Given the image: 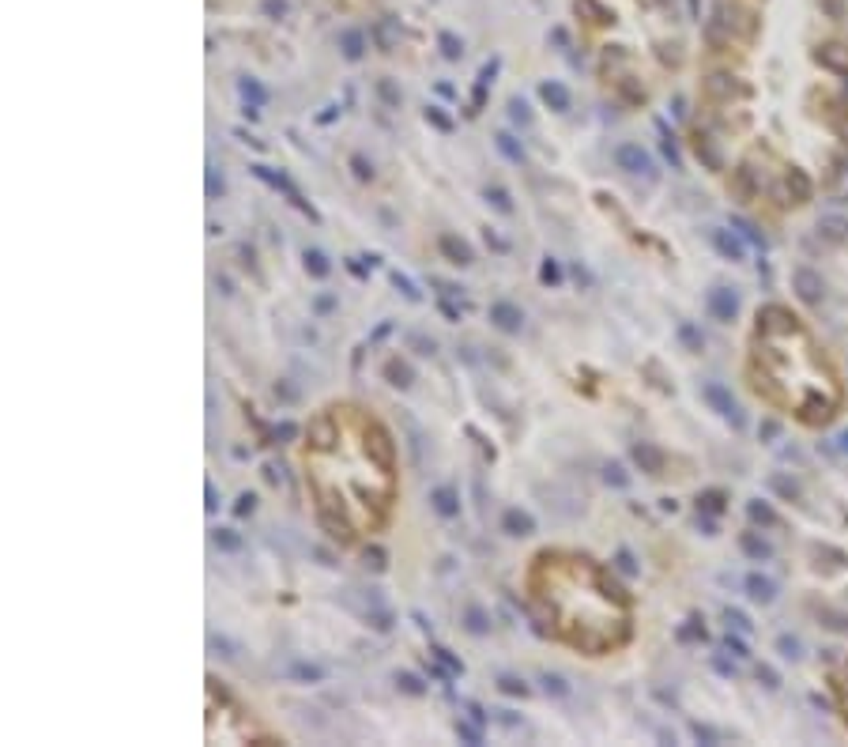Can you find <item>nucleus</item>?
Here are the masks:
<instances>
[{"label":"nucleus","instance_id":"2f4dec72","mask_svg":"<svg viewBox=\"0 0 848 747\" xmlns=\"http://www.w3.org/2000/svg\"><path fill=\"white\" fill-rule=\"evenodd\" d=\"M241 98H246L249 106H264V98H268V95H264V87L257 80H241Z\"/></svg>","mask_w":848,"mask_h":747},{"label":"nucleus","instance_id":"cd10ccee","mask_svg":"<svg viewBox=\"0 0 848 747\" xmlns=\"http://www.w3.org/2000/svg\"><path fill=\"white\" fill-rule=\"evenodd\" d=\"M724 498H728L724 491H705V494H698V510H705V513H720V510H724Z\"/></svg>","mask_w":848,"mask_h":747},{"label":"nucleus","instance_id":"9b49d317","mask_svg":"<svg viewBox=\"0 0 848 747\" xmlns=\"http://www.w3.org/2000/svg\"><path fill=\"white\" fill-rule=\"evenodd\" d=\"M818 57V64L822 68H830V72H837V76H848V49L841 46V42H825V46L814 53Z\"/></svg>","mask_w":848,"mask_h":747},{"label":"nucleus","instance_id":"bf43d9fd","mask_svg":"<svg viewBox=\"0 0 848 747\" xmlns=\"http://www.w3.org/2000/svg\"><path fill=\"white\" fill-rule=\"evenodd\" d=\"M215 193H223V178H215V170L207 174V196H215Z\"/></svg>","mask_w":848,"mask_h":747},{"label":"nucleus","instance_id":"0e129e2a","mask_svg":"<svg viewBox=\"0 0 848 747\" xmlns=\"http://www.w3.org/2000/svg\"><path fill=\"white\" fill-rule=\"evenodd\" d=\"M619 570H634V558L626 555V551H619Z\"/></svg>","mask_w":848,"mask_h":747},{"label":"nucleus","instance_id":"f3484780","mask_svg":"<svg viewBox=\"0 0 848 747\" xmlns=\"http://www.w3.org/2000/svg\"><path fill=\"white\" fill-rule=\"evenodd\" d=\"M746 518H751V525H762V529H777V525H780L777 510L769 506V502H762V498L746 502Z\"/></svg>","mask_w":848,"mask_h":747},{"label":"nucleus","instance_id":"e433bc0d","mask_svg":"<svg viewBox=\"0 0 848 747\" xmlns=\"http://www.w3.org/2000/svg\"><path fill=\"white\" fill-rule=\"evenodd\" d=\"M487 201L498 208V212H513V201H509V193L505 189H498V185H487Z\"/></svg>","mask_w":848,"mask_h":747},{"label":"nucleus","instance_id":"ddd939ff","mask_svg":"<svg viewBox=\"0 0 848 747\" xmlns=\"http://www.w3.org/2000/svg\"><path fill=\"white\" fill-rule=\"evenodd\" d=\"M634 460L641 465V472H648V476H660V472H664V449H656L653 442H637Z\"/></svg>","mask_w":848,"mask_h":747},{"label":"nucleus","instance_id":"72a5a7b5","mask_svg":"<svg viewBox=\"0 0 848 747\" xmlns=\"http://www.w3.org/2000/svg\"><path fill=\"white\" fill-rule=\"evenodd\" d=\"M679 340H682L690 351H701V347H705V336H701L693 325H679Z\"/></svg>","mask_w":848,"mask_h":747},{"label":"nucleus","instance_id":"f03ea898","mask_svg":"<svg viewBox=\"0 0 848 747\" xmlns=\"http://www.w3.org/2000/svg\"><path fill=\"white\" fill-rule=\"evenodd\" d=\"M535 600L555 615L562 642L588 657H603L630 642V597L588 555H535L528 574Z\"/></svg>","mask_w":848,"mask_h":747},{"label":"nucleus","instance_id":"0eeeda50","mask_svg":"<svg viewBox=\"0 0 848 747\" xmlns=\"http://www.w3.org/2000/svg\"><path fill=\"white\" fill-rule=\"evenodd\" d=\"M614 162H619V170H626V174H653V159H648L637 144H619L614 148Z\"/></svg>","mask_w":848,"mask_h":747},{"label":"nucleus","instance_id":"39448f33","mask_svg":"<svg viewBox=\"0 0 848 747\" xmlns=\"http://www.w3.org/2000/svg\"><path fill=\"white\" fill-rule=\"evenodd\" d=\"M705 95L720 106H732L735 98H746V87L735 80V76H709V80H705Z\"/></svg>","mask_w":848,"mask_h":747},{"label":"nucleus","instance_id":"6e6552de","mask_svg":"<svg viewBox=\"0 0 848 747\" xmlns=\"http://www.w3.org/2000/svg\"><path fill=\"white\" fill-rule=\"evenodd\" d=\"M709 241L717 246V253L720 257H728V261H743L746 257V249H743V238H739V230H724V227H713L709 230Z\"/></svg>","mask_w":848,"mask_h":747},{"label":"nucleus","instance_id":"dca6fc26","mask_svg":"<svg viewBox=\"0 0 848 747\" xmlns=\"http://www.w3.org/2000/svg\"><path fill=\"white\" fill-rule=\"evenodd\" d=\"M502 532H509V536H532V532H535L532 513H524V510H505V513H502Z\"/></svg>","mask_w":848,"mask_h":747},{"label":"nucleus","instance_id":"13d9d810","mask_svg":"<svg viewBox=\"0 0 848 747\" xmlns=\"http://www.w3.org/2000/svg\"><path fill=\"white\" fill-rule=\"evenodd\" d=\"M366 563H370L373 570H384V555L377 551V547H373V551H366Z\"/></svg>","mask_w":848,"mask_h":747},{"label":"nucleus","instance_id":"7c9ffc66","mask_svg":"<svg viewBox=\"0 0 848 747\" xmlns=\"http://www.w3.org/2000/svg\"><path fill=\"white\" fill-rule=\"evenodd\" d=\"M456 736L468 743H483V724L479 721H456Z\"/></svg>","mask_w":848,"mask_h":747},{"label":"nucleus","instance_id":"69168bd1","mask_svg":"<svg viewBox=\"0 0 848 747\" xmlns=\"http://www.w3.org/2000/svg\"><path fill=\"white\" fill-rule=\"evenodd\" d=\"M837 449H841V453H848V431H844V434H837Z\"/></svg>","mask_w":848,"mask_h":747},{"label":"nucleus","instance_id":"9d476101","mask_svg":"<svg viewBox=\"0 0 848 747\" xmlns=\"http://www.w3.org/2000/svg\"><path fill=\"white\" fill-rule=\"evenodd\" d=\"M792 283H796V294L803 302H822V294H825V283H822V276L818 272H811V268H796V276H792Z\"/></svg>","mask_w":848,"mask_h":747},{"label":"nucleus","instance_id":"37998d69","mask_svg":"<svg viewBox=\"0 0 848 747\" xmlns=\"http://www.w3.org/2000/svg\"><path fill=\"white\" fill-rule=\"evenodd\" d=\"M603 479H607L611 487H626V483H630V476L622 472V465H607V468H603Z\"/></svg>","mask_w":848,"mask_h":747},{"label":"nucleus","instance_id":"8fccbe9b","mask_svg":"<svg viewBox=\"0 0 848 747\" xmlns=\"http://www.w3.org/2000/svg\"><path fill=\"white\" fill-rule=\"evenodd\" d=\"M392 283L404 291V299H407V302H418V291H415V283L407 280V276H400V272H396V276H392Z\"/></svg>","mask_w":848,"mask_h":747},{"label":"nucleus","instance_id":"6ab92c4d","mask_svg":"<svg viewBox=\"0 0 848 747\" xmlns=\"http://www.w3.org/2000/svg\"><path fill=\"white\" fill-rule=\"evenodd\" d=\"M430 502H434V510L442 513V518H456V513H460V498H456L453 487H434Z\"/></svg>","mask_w":848,"mask_h":747},{"label":"nucleus","instance_id":"20e7f679","mask_svg":"<svg viewBox=\"0 0 848 747\" xmlns=\"http://www.w3.org/2000/svg\"><path fill=\"white\" fill-rule=\"evenodd\" d=\"M701 400L709 404V408L717 412V415H724V419H728L732 426H743V412H739V404H735V397L720 386V381H705V386H701Z\"/></svg>","mask_w":848,"mask_h":747},{"label":"nucleus","instance_id":"393cba45","mask_svg":"<svg viewBox=\"0 0 848 747\" xmlns=\"http://www.w3.org/2000/svg\"><path fill=\"white\" fill-rule=\"evenodd\" d=\"M384 378H389L396 389H407V386H411V366H404V362L392 359L389 366H384Z\"/></svg>","mask_w":848,"mask_h":747},{"label":"nucleus","instance_id":"680f3d73","mask_svg":"<svg viewBox=\"0 0 848 747\" xmlns=\"http://www.w3.org/2000/svg\"><path fill=\"white\" fill-rule=\"evenodd\" d=\"M204 494H207V510H219V502H215V487H212V483H207V487H204Z\"/></svg>","mask_w":848,"mask_h":747},{"label":"nucleus","instance_id":"1a4fd4ad","mask_svg":"<svg viewBox=\"0 0 848 747\" xmlns=\"http://www.w3.org/2000/svg\"><path fill=\"white\" fill-rule=\"evenodd\" d=\"M490 321L502 328V333H521L524 328V310L521 306H513V302H505V299H498L490 306Z\"/></svg>","mask_w":848,"mask_h":747},{"label":"nucleus","instance_id":"f8f14e48","mask_svg":"<svg viewBox=\"0 0 848 747\" xmlns=\"http://www.w3.org/2000/svg\"><path fill=\"white\" fill-rule=\"evenodd\" d=\"M437 249L453 261V265H460V268H468L471 261H476V253H471V246L468 241H460V238H453V234H442L437 238Z\"/></svg>","mask_w":848,"mask_h":747},{"label":"nucleus","instance_id":"f704fd0d","mask_svg":"<svg viewBox=\"0 0 848 747\" xmlns=\"http://www.w3.org/2000/svg\"><path fill=\"white\" fill-rule=\"evenodd\" d=\"M769 487L780 491L785 498H796V494H799V483H796V479H785L780 472H777V476H769Z\"/></svg>","mask_w":848,"mask_h":747},{"label":"nucleus","instance_id":"423d86ee","mask_svg":"<svg viewBox=\"0 0 848 747\" xmlns=\"http://www.w3.org/2000/svg\"><path fill=\"white\" fill-rule=\"evenodd\" d=\"M705 306H709V313L717 317V321H735V313H739V294H735L732 287H713L709 299H705Z\"/></svg>","mask_w":848,"mask_h":747},{"label":"nucleus","instance_id":"5701e85b","mask_svg":"<svg viewBox=\"0 0 848 747\" xmlns=\"http://www.w3.org/2000/svg\"><path fill=\"white\" fill-rule=\"evenodd\" d=\"M302 261H305V272H310L313 280H325L328 272H332V268H328V257L321 253V249H305Z\"/></svg>","mask_w":848,"mask_h":747},{"label":"nucleus","instance_id":"4468645a","mask_svg":"<svg viewBox=\"0 0 848 747\" xmlns=\"http://www.w3.org/2000/svg\"><path fill=\"white\" fill-rule=\"evenodd\" d=\"M693 151H698V159H701L709 170H720V167H724V159H720V151H717V140L705 133V129L693 133Z\"/></svg>","mask_w":848,"mask_h":747},{"label":"nucleus","instance_id":"c03bdc74","mask_svg":"<svg viewBox=\"0 0 848 747\" xmlns=\"http://www.w3.org/2000/svg\"><path fill=\"white\" fill-rule=\"evenodd\" d=\"M724 650H728V653L735 657V661H746V657H751V650H746V642H743V638H732V634L724 638Z\"/></svg>","mask_w":848,"mask_h":747},{"label":"nucleus","instance_id":"864d4df0","mask_svg":"<svg viewBox=\"0 0 848 747\" xmlns=\"http://www.w3.org/2000/svg\"><path fill=\"white\" fill-rule=\"evenodd\" d=\"M660 133H664V155L671 159V167H675V170H679V167H682V162H679V151H675V140H671V136H667V129H664V125H660Z\"/></svg>","mask_w":848,"mask_h":747},{"label":"nucleus","instance_id":"aec40b11","mask_svg":"<svg viewBox=\"0 0 848 747\" xmlns=\"http://www.w3.org/2000/svg\"><path fill=\"white\" fill-rule=\"evenodd\" d=\"M739 547H743V555H751V558H754V563H762V558L773 555L769 540H762L758 532H743V536H739Z\"/></svg>","mask_w":848,"mask_h":747},{"label":"nucleus","instance_id":"de8ad7c7","mask_svg":"<svg viewBox=\"0 0 848 747\" xmlns=\"http://www.w3.org/2000/svg\"><path fill=\"white\" fill-rule=\"evenodd\" d=\"M426 121H430L434 129H442V133H449V129H453V121H449L437 106H426Z\"/></svg>","mask_w":848,"mask_h":747},{"label":"nucleus","instance_id":"58836bf2","mask_svg":"<svg viewBox=\"0 0 848 747\" xmlns=\"http://www.w3.org/2000/svg\"><path fill=\"white\" fill-rule=\"evenodd\" d=\"M396 683H400V691H404V695H423V679H418V676H411V672H400V676H396Z\"/></svg>","mask_w":848,"mask_h":747},{"label":"nucleus","instance_id":"4be33fe9","mask_svg":"<svg viewBox=\"0 0 848 747\" xmlns=\"http://www.w3.org/2000/svg\"><path fill=\"white\" fill-rule=\"evenodd\" d=\"M818 230H822V238H830V241H844V238H848V219L825 215L822 223H818Z\"/></svg>","mask_w":848,"mask_h":747},{"label":"nucleus","instance_id":"3c124183","mask_svg":"<svg viewBox=\"0 0 848 747\" xmlns=\"http://www.w3.org/2000/svg\"><path fill=\"white\" fill-rule=\"evenodd\" d=\"M758 679H762V687H769V691H777V687H780V676H777L769 664H758Z\"/></svg>","mask_w":848,"mask_h":747},{"label":"nucleus","instance_id":"c756f323","mask_svg":"<svg viewBox=\"0 0 848 747\" xmlns=\"http://www.w3.org/2000/svg\"><path fill=\"white\" fill-rule=\"evenodd\" d=\"M675 638H679V642H705V627H701L698 619H686V623L679 627Z\"/></svg>","mask_w":848,"mask_h":747},{"label":"nucleus","instance_id":"a878e982","mask_svg":"<svg viewBox=\"0 0 848 747\" xmlns=\"http://www.w3.org/2000/svg\"><path fill=\"white\" fill-rule=\"evenodd\" d=\"M215 547H219V551H230V555H234V551H241V536H238L234 529H215Z\"/></svg>","mask_w":848,"mask_h":747},{"label":"nucleus","instance_id":"5fc2aeb1","mask_svg":"<svg viewBox=\"0 0 848 747\" xmlns=\"http://www.w3.org/2000/svg\"><path fill=\"white\" fill-rule=\"evenodd\" d=\"M690 732H693V736H698V740H705V743H717V740H720V736H717V732H713V729H709V724H698V721H693V724H690Z\"/></svg>","mask_w":848,"mask_h":747},{"label":"nucleus","instance_id":"b1692460","mask_svg":"<svg viewBox=\"0 0 848 747\" xmlns=\"http://www.w3.org/2000/svg\"><path fill=\"white\" fill-rule=\"evenodd\" d=\"M732 227L739 230V238H743V241H751V246L765 249V234H762V230H758L754 223H746V219H732Z\"/></svg>","mask_w":848,"mask_h":747},{"label":"nucleus","instance_id":"79ce46f5","mask_svg":"<svg viewBox=\"0 0 848 747\" xmlns=\"http://www.w3.org/2000/svg\"><path fill=\"white\" fill-rule=\"evenodd\" d=\"M837 698H841V713H844V724H848V664L841 668V676H837Z\"/></svg>","mask_w":848,"mask_h":747},{"label":"nucleus","instance_id":"2eb2a0df","mask_svg":"<svg viewBox=\"0 0 848 747\" xmlns=\"http://www.w3.org/2000/svg\"><path fill=\"white\" fill-rule=\"evenodd\" d=\"M743 585H746V597H751L754 604H773L777 600V585L765 574H746Z\"/></svg>","mask_w":848,"mask_h":747},{"label":"nucleus","instance_id":"ea45409f","mask_svg":"<svg viewBox=\"0 0 848 747\" xmlns=\"http://www.w3.org/2000/svg\"><path fill=\"white\" fill-rule=\"evenodd\" d=\"M539 280L550 283V287H555V283H562V268H558V261H555V257H547V261H543V268H539Z\"/></svg>","mask_w":848,"mask_h":747},{"label":"nucleus","instance_id":"c85d7f7f","mask_svg":"<svg viewBox=\"0 0 848 747\" xmlns=\"http://www.w3.org/2000/svg\"><path fill=\"white\" fill-rule=\"evenodd\" d=\"M498 691H502V695H513V698H524L528 683H524V679H516V676H498Z\"/></svg>","mask_w":848,"mask_h":747},{"label":"nucleus","instance_id":"f257e3e1","mask_svg":"<svg viewBox=\"0 0 848 747\" xmlns=\"http://www.w3.org/2000/svg\"><path fill=\"white\" fill-rule=\"evenodd\" d=\"M751 389L807 426H825L841 412L844 386L811 328L788 306H762L751 336Z\"/></svg>","mask_w":848,"mask_h":747},{"label":"nucleus","instance_id":"7ed1b4c3","mask_svg":"<svg viewBox=\"0 0 848 747\" xmlns=\"http://www.w3.org/2000/svg\"><path fill=\"white\" fill-rule=\"evenodd\" d=\"M773 196H777L785 208L807 204V201H811V178H807L799 167H788L785 174H780V181L773 185Z\"/></svg>","mask_w":848,"mask_h":747},{"label":"nucleus","instance_id":"a18cd8bd","mask_svg":"<svg viewBox=\"0 0 848 747\" xmlns=\"http://www.w3.org/2000/svg\"><path fill=\"white\" fill-rule=\"evenodd\" d=\"M442 53H445L449 61H456L460 53H464V42H460V38H453V35H442Z\"/></svg>","mask_w":848,"mask_h":747},{"label":"nucleus","instance_id":"09e8293b","mask_svg":"<svg viewBox=\"0 0 848 747\" xmlns=\"http://www.w3.org/2000/svg\"><path fill=\"white\" fill-rule=\"evenodd\" d=\"M543 691L547 695H569V687H566L562 676H543Z\"/></svg>","mask_w":848,"mask_h":747},{"label":"nucleus","instance_id":"bb28decb","mask_svg":"<svg viewBox=\"0 0 848 747\" xmlns=\"http://www.w3.org/2000/svg\"><path fill=\"white\" fill-rule=\"evenodd\" d=\"M464 627H468L471 634H487V631H490V619L483 615V608H468V611H464Z\"/></svg>","mask_w":848,"mask_h":747},{"label":"nucleus","instance_id":"49530a36","mask_svg":"<svg viewBox=\"0 0 848 747\" xmlns=\"http://www.w3.org/2000/svg\"><path fill=\"white\" fill-rule=\"evenodd\" d=\"M377 95H381L389 106H400V91H396L392 80H377Z\"/></svg>","mask_w":848,"mask_h":747},{"label":"nucleus","instance_id":"473e14b6","mask_svg":"<svg viewBox=\"0 0 848 747\" xmlns=\"http://www.w3.org/2000/svg\"><path fill=\"white\" fill-rule=\"evenodd\" d=\"M291 676H294V679H305V683H321V679H325V668H317V664H294Z\"/></svg>","mask_w":848,"mask_h":747},{"label":"nucleus","instance_id":"e2e57ef3","mask_svg":"<svg viewBox=\"0 0 848 747\" xmlns=\"http://www.w3.org/2000/svg\"><path fill=\"white\" fill-rule=\"evenodd\" d=\"M713 664H717V672H724V676H732L735 672V668L728 664V661H724V657H717V661H713Z\"/></svg>","mask_w":848,"mask_h":747},{"label":"nucleus","instance_id":"412c9836","mask_svg":"<svg viewBox=\"0 0 848 747\" xmlns=\"http://www.w3.org/2000/svg\"><path fill=\"white\" fill-rule=\"evenodd\" d=\"M494 144H498V151H502V155L509 159V162H516V167L524 162V148H521V140H516V136L498 133V136H494Z\"/></svg>","mask_w":848,"mask_h":747},{"label":"nucleus","instance_id":"a211bd4d","mask_svg":"<svg viewBox=\"0 0 848 747\" xmlns=\"http://www.w3.org/2000/svg\"><path fill=\"white\" fill-rule=\"evenodd\" d=\"M539 95H543V102L555 109V114H566V109H569V91L558 80H547L543 87H539Z\"/></svg>","mask_w":848,"mask_h":747},{"label":"nucleus","instance_id":"052dcab7","mask_svg":"<svg viewBox=\"0 0 848 747\" xmlns=\"http://www.w3.org/2000/svg\"><path fill=\"white\" fill-rule=\"evenodd\" d=\"M487 246H494L498 253H505V249H509V246H505V241H502L498 234H490V230H487Z\"/></svg>","mask_w":848,"mask_h":747},{"label":"nucleus","instance_id":"a19ab883","mask_svg":"<svg viewBox=\"0 0 848 747\" xmlns=\"http://www.w3.org/2000/svg\"><path fill=\"white\" fill-rule=\"evenodd\" d=\"M344 53L351 61L362 57V35H358V30H347V35H344Z\"/></svg>","mask_w":848,"mask_h":747},{"label":"nucleus","instance_id":"4c0bfd02","mask_svg":"<svg viewBox=\"0 0 848 747\" xmlns=\"http://www.w3.org/2000/svg\"><path fill=\"white\" fill-rule=\"evenodd\" d=\"M777 650L785 653L788 661H799V657H803V645H799V638H788V634H780V638H777Z\"/></svg>","mask_w":848,"mask_h":747},{"label":"nucleus","instance_id":"6e6d98bb","mask_svg":"<svg viewBox=\"0 0 848 747\" xmlns=\"http://www.w3.org/2000/svg\"><path fill=\"white\" fill-rule=\"evenodd\" d=\"M351 167H355V174H358L362 181H370V178H373V167H370V162L362 159V155H355V159H351Z\"/></svg>","mask_w":848,"mask_h":747},{"label":"nucleus","instance_id":"603ef678","mask_svg":"<svg viewBox=\"0 0 848 747\" xmlns=\"http://www.w3.org/2000/svg\"><path fill=\"white\" fill-rule=\"evenodd\" d=\"M724 619H728V627H735V631H751V619H746L743 611H735V608L724 611Z\"/></svg>","mask_w":848,"mask_h":747},{"label":"nucleus","instance_id":"4d7b16f0","mask_svg":"<svg viewBox=\"0 0 848 747\" xmlns=\"http://www.w3.org/2000/svg\"><path fill=\"white\" fill-rule=\"evenodd\" d=\"M253 506H257V498H253V494H241L238 506H234V513H238V518H246V513H253Z\"/></svg>","mask_w":848,"mask_h":747},{"label":"nucleus","instance_id":"c9c22d12","mask_svg":"<svg viewBox=\"0 0 848 747\" xmlns=\"http://www.w3.org/2000/svg\"><path fill=\"white\" fill-rule=\"evenodd\" d=\"M509 117H513V125H521V129L532 125V109H528L521 98H513V102H509Z\"/></svg>","mask_w":848,"mask_h":747}]
</instances>
